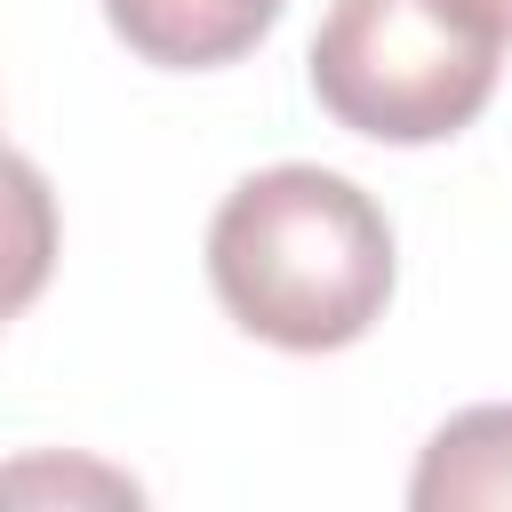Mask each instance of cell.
<instances>
[{"instance_id": "cell-3", "label": "cell", "mask_w": 512, "mask_h": 512, "mask_svg": "<svg viewBox=\"0 0 512 512\" xmlns=\"http://www.w3.org/2000/svg\"><path fill=\"white\" fill-rule=\"evenodd\" d=\"M288 0H104L112 32L128 40V56L160 64V72H216L240 64Z\"/></svg>"}, {"instance_id": "cell-5", "label": "cell", "mask_w": 512, "mask_h": 512, "mask_svg": "<svg viewBox=\"0 0 512 512\" xmlns=\"http://www.w3.org/2000/svg\"><path fill=\"white\" fill-rule=\"evenodd\" d=\"M472 8H480V16H488V24L504 32V40H512V0H472Z\"/></svg>"}, {"instance_id": "cell-1", "label": "cell", "mask_w": 512, "mask_h": 512, "mask_svg": "<svg viewBox=\"0 0 512 512\" xmlns=\"http://www.w3.org/2000/svg\"><path fill=\"white\" fill-rule=\"evenodd\" d=\"M208 288L280 352H344L392 304V224L336 168H256L208 224Z\"/></svg>"}, {"instance_id": "cell-4", "label": "cell", "mask_w": 512, "mask_h": 512, "mask_svg": "<svg viewBox=\"0 0 512 512\" xmlns=\"http://www.w3.org/2000/svg\"><path fill=\"white\" fill-rule=\"evenodd\" d=\"M408 504H416V512L512 504V408H504V400H488V408L448 416V424L424 440V456H416Z\"/></svg>"}, {"instance_id": "cell-2", "label": "cell", "mask_w": 512, "mask_h": 512, "mask_svg": "<svg viewBox=\"0 0 512 512\" xmlns=\"http://www.w3.org/2000/svg\"><path fill=\"white\" fill-rule=\"evenodd\" d=\"M504 32L472 0H328L312 32V96L368 144H440L496 96Z\"/></svg>"}]
</instances>
